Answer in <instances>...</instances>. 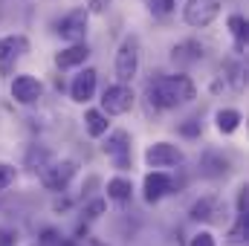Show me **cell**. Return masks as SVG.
Wrapping results in <instances>:
<instances>
[{
  "mask_svg": "<svg viewBox=\"0 0 249 246\" xmlns=\"http://www.w3.org/2000/svg\"><path fill=\"white\" fill-rule=\"evenodd\" d=\"M194 96H197V90L188 75H160V78L148 81V99H151V105H157L162 110L188 105Z\"/></svg>",
  "mask_w": 249,
  "mask_h": 246,
  "instance_id": "obj_1",
  "label": "cell"
},
{
  "mask_svg": "<svg viewBox=\"0 0 249 246\" xmlns=\"http://www.w3.org/2000/svg\"><path fill=\"white\" fill-rule=\"evenodd\" d=\"M136 70H139V41L136 38H124L119 53H116V78L127 84L136 78Z\"/></svg>",
  "mask_w": 249,
  "mask_h": 246,
  "instance_id": "obj_2",
  "label": "cell"
},
{
  "mask_svg": "<svg viewBox=\"0 0 249 246\" xmlns=\"http://www.w3.org/2000/svg\"><path fill=\"white\" fill-rule=\"evenodd\" d=\"M75 171H78V165L72 162V159H61V162H47L44 168H41V183L47 185L50 191H64L70 180L75 177Z\"/></svg>",
  "mask_w": 249,
  "mask_h": 246,
  "instance_id": "obj_3",
  "label": "cell"
},
{
  "mask_svg": "<svg viewBox=\"0 0 249 246\" xmlns=\"http://www.w3.org/2000/svg\"><path fill=\"white\" fill-rule=\"evenodd\" d=\"M133 107V90L127 84H110L105 93H102V110L107 116H122Z\"/></svg>",
  "mask_w": 249,
  "mask_h": 246,
  "instance_id": "obj_4",
  "label": "cell"
},
{
  "mask_svg": "<svg viewBox=\"0 0 249 246\" xmlns=\"http://www.w3.org/2000/svg\"><path fill=\"white\" fill-rule=\"evenodd\" d=\"M220 15V0H188L186 9H183V18H186L188 26H209L214 18Z\"/></svg>",
  "mask_w": 249,
  "mask_h": 246,
  "instance_id": "obj_5",
  "label": "cell"
},
{
  "mask_svg": "<svg viewBox=\"0 0 249 246\" xmlns=\"http://www.w3.org/2000/svg\"><path fill=\"white\" fill-rule=\"evenodd\" d=\"M145 162L151 168H171V165L183 162V151L177 145H171V142H154L145 151Z\"/></svg>",
  "mask_w": 249,
  "mask_h": 246,
  "instance_id": "obj_6",
  "label": "cell"
},
{
  "mask_svg": "<svg viewBox=\"0 0 249 246\" xmlns=\"http://www.w3.org/2000/svg\"><path fill=\"white\" fill-rule=\"evenodd\" d=\"M87 23H90L87 12L84 9H72L58 23V35H61L64 41H70V44H81L87 38Z\"/></svg>",
  "mask_w": 249,
  "mask_h": 246,
  "instance_id": "obj_7",
  "label": "cell"
},
{
  "mask_svg": "<svg viewBox=\"0 0 249 246\" xmlns=\"http://www.w3.org/2000/svg\"><path fill=\"white\" fill-rule=\"evenodd\" d=\"M102 148H105V154L113 159L116 168H127V165H130V133H127V130H113Z\"/></svg>",
  "mask_w": 249,
  "mask_h": 246,
  "instance_id": "obj_8",
  "label": "cell"
},
{
  "mask_svg": "<svg viewBox=\"0 0 249 246\" xmlns=\"http://www.w3.org/2000/svg\"><path fill=\"white\" fill-rule=\"evenodd\" d=\"M96 81H99V72L96 70H81L75 78H72V84H70V96H72V102H78V105H84V102H90L93 99V93H96Z\"/></svg>",
  "mask_w": 249,
  "mask_h": 246,
  "instance_id": "obj_9",
  "label": "cell"
},
{
  "mask_svg": "<svg viewBox=\"0 0 249 246\" xmlns=\"http://www.w3.org/2000/svg\"><path fill=\"white\" fill-rule=\"evenodd\" d=\"M41 93H44V87H41V81L35 75H18L12 81V96L20 105H35L41 99Z\"/></svg>",
  "mask_w": 249,
  "mask_h": 246,
  "instance_id": "obj_10",
  "label": "cell"
},
{
  "mask_svg": "<svg viewBox=\"0 0 249 246\" xmlns=\"http://www.w3.org/2000/svg\"><path fill=\"white\" fill-rule=\"evenodd\" d=\"M26 53H29V38L26 35H6V38H0V67L12 64L15 58H20Z\"/></svg>",
  "mask_w": 249,
  "mask_h": 246,
  "instance_id": "obj_11",
  "label": "cell"
},
{
  "mask_svg": "<svg viewBox=\"0 0 249 246\" xmlns=\"http://www.w3.org/2000/svg\"><path fill=\"white\" fill-rule=\"evenodd\" d=\"M171 188H174V183H171V177H168V174L154 171V174H148V177H145V200H148V203H160Z\"/></svg>",
  "mask_w": 249,
  "mask_h": 246,
  "instance_id": "obj_12",
  "label": "cell"
},
{
  "mask_svg": "<svg viewBox=\"0 0 249 246\" xmlns=\"http://www.w3.org/2000/svg\"><path fill=\"white\" fill-rule=\"evenodd\" d=\"M200 58H203L200 41H180V44L171 50V61L177 64V67H191V64H197Z\"/></svg>",
  "mask_w": 249,
  "mask_h": 246,
  "instance_id": "obj_13",
  "label": "cell"
},
{
  "mask_svg": "<svg viewBox=\"0 0 249 246\" xmlns=\"http://www.w3.org/2000/svg\"><path fill=\"white\" fill-rule=\"evenodd\" d=\"M87 58H90V50H87V44L81 41V44H70L67 50H61V53L55 55V64H58L61 70H72V67H81Z\"/></svg>",
  "mask_w": 249,
  "mask_h": 246,
  "instance_id": "obj_14",
  "label": "cell"
},
{
  "mask_svg": "<svg viewBox=\"0 0 249 246\" xmlns=\"http://www.w3.org/2000/svg\"><path fill=\"white\" fill-rule=\"evenodd\" d=\"M214 122H217V130H220V133H235V130L241 127V122H244V116H241V110L223 107V110H217Z\"/></svg>",
  "mask_w": 249,
  "mask_h": 246,
  "instance_id": "obj_15",
  "label": "cell"
},
{
  "mask_svg": "<svg viewBox=\"0 0 249 246\" xmlns=\"http://www.w3.org/2000/svg\"><path fill=\"white\" fill-rule=\"evenodd\" d=\"M84 127L90 136H105L107 133V113L105 110H87L84 113Z\"/></svg>",
  "mask_w": 249,
  "mask_h": 246,
  "instance_id": "obj_16",
  "label": "cell"
},
{
  "mask_svg": "<svg viewBox=\"0 0 249 246\" xmlns=\"http://www.w3.org/2000/svg\"><path fill=\"white\" fill-rule=\"evenodd\" d=\"M130 194H133V185H130V180H124V177H113L107 183V197L116 200V203H127Z\"/></svg>",
  "mask_w": 249,
  "mask_h": 246,
  "instance_id": "obj_17",
  "label": "cell"
},
{
  "mask_svg": "<svg viewBox=\"0 0 249 246\" xmlns=\"http://www.w3.org/2000/svg\"><path fill=\"white\" fill-rule=\"evenodd\" d=\"M214 214H217V200H212V197H203L191 206L194 220H214Z\"/></svg>",
  "mask_w": 249,
  "mask_h": 246,
  "instance_id": "obj_18",
  "label": "cell"
},
{
  "mask_svg": "<svg viewBox=\"0 0 249 246\" xmlns=\"http://www.w3.org/2000/svg\"><path fill=\"white\" fill-rule=\"evenodd\" d=\"M229 29H232V35H235L238 47H244V41H247V18H244V15H232V18H229Z\"/></svg>",
  "mask_w": 249,
  "mask_h": 246,
  "instance_id": "obj_19",
  "label": "cell"
},
{
  "mask_svg": "<svg viewBox=\"0 0 249 246\" xmlns=\"http://www.w3.org/2000/svg\"><path fill=\"white\" fill-rule=\"evenodd\" d=\"M174 6H177V0H148V12L154 18H168L174 12Z\"/></svg>",
  "mask_w": 249,
  "mask_h": 246,
  "instance_id": "obj_20",
  "label": "cell"
},
{
  "mask_svg": "<svg viewBox=\"0 0 249 246\" xmlns=\"http://www.w3.org/2000/svg\"><path fill=\"white\" fill-rule=\"evenodd\" d=\"M229 238H232V244H244L247 241L249 238V214H238V223L229 232Z\"/></svg>",
  "mask_w": 249,
  "mask_h": 246,
  "instance_id": "obj_21",
  "label": "cell"
},
{
  "mask_svg": "<svg viewBox=\"0 0 249 246\" xmlns=\"http://www.w3.org/2000/svg\"><path fill=\"white\" fill-rule=\"evenodd\" d=\"M15 177H18L15 165H6V162H0V191H6L9 185L15 183Z\"/></svg>",
  "mask_w": 249,
  "mask_h": 246,
  "instance_id": "obj_22",
  "label": "cell"
},
{
  "mask_svg": "<svg viewBox=\"0 0 249 246\" xmlns=\"http://www.w3.org/2000/svg\"><path fill=\"white\" fill-rule=\"evenodd\" d=\"M188 246H214V235L212 232H197Z\"/></svg>",
  "mask_w": 249,
  "mask_h": 246,
  "instance_id": "obj_23",
  "label": "cell"
},
{
  "mask_svg": "<svg viewBox=\"0 0 249 246\" xmlns=\"http://www.w3.org/2000/svg\"><path fill=\"white\" fill-rule=\"evenodd\" d=\"M58 241H61V235L55 229H44L41 232V246H58Z\"/></svg>",
  "mask_w": 249,
  "mask_h": 246,
  "instance_id": "obj_24",
  "label": "cell"
},
{
  "mask_svg": "<svg viewBox=\"0 0 249 246\" xmlns=\"http://www.w3.org/2000/svg\"><path fill=\"white\" fill-rule=\"evenodd\" d=\"M0 246H18V235H15V229L0 226Z\"/></svg>",
  "mask_w": 249,
  "mask_h": 246,
  "instance_id": "obj_25",
  "label": "cell"
},
{
  "mask_svg": "<svg viewBox=\"0 0 249 246\" xmlns=\"http://www.w3.org/2000/svg\"><path fill=\"white\" fill-rule=\"evenodd\" d=\"M238 214H249V188L244 185L238 194Z\"/></svg>",
  "mask_w": 249,
  "mask_h": 246,
  "instance_id": "obj_26",
  "label": "cell"
},
{
  "mask_svg": "<svg viewBox=\"0 0 249 246\" xmlns=\"http://www.w3.org/2000/svg\"><path fill=\"white\" fill-rule=\"evenodd\" d=\"M102 211H105V200H96V203H90V206L84 209V214H87V217H99Z\"/></svg>",
  "mask_w": 249,
  "mask_h": 246,
  "instance_id": "obj_27",
  "label": "cell"
},
{
  "mask_svg": "<svg viewBox=\"0 0 249 246\" xmlns=\"http://www.w3.org/2000/svg\"><path fill=\"white\" fill-rule=\"evenodd\" d=\"M180 130H183V136H200V122H186Z\"/></svg>",
  "mask_w": 249,
  "mask_h": 246,
  "instance_id": "obj_28",
  "label": "cell"
},
{
  "mask_svg": "<svg viewBox=\"0 0 249 246\" xmlns=\"http://www.w3.org/2000/svg\"><path fill=\"white\" fill-rule=\"evenodd\" d=\"M58 246H78V241H75V238H61Z\"/></svg>",
  "mask_w": 249,
  "mask_h": 246,
  "instance_id": "obj_29",
  "label": "cell"
},
{
  "mask_svg": "<svg viewBox=\"0 0 249 246\" xmlns=\"http://www.w3.org/2000/svg\"><path fill=\"white\" fill-rule=\"evenodd\" d=\"M93 246H105V244H99V241H93Z\"/></svg>",
  "mask_w": 249,
  "mask_h": 246,
  "instance_id": "obj_30",
  "label": "cell"
}]
</instances>
